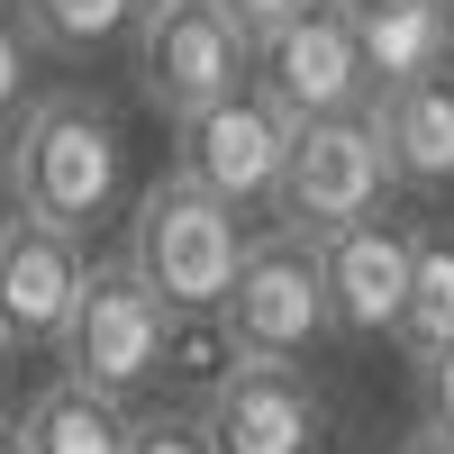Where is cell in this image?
<instances>
[{
	"label": "cell",
	"mask_w": 454,
	"mask_h": 454,
	"mask_svg": "<svg viewBox=\"0 0 454 454\" xmlns=\"http://www.w3.org/2000/svg\"><path fill=\"white\" fill-rule=\"evenodd\" d=\"M10 182H19V209L73 227L91 246L100 218H119L128 200V128L100 91L64 82L46 100H19L10 119Z\"/></svg>",
	"instance_id": "obj_1"
},
{
	"label": "cell",
	"mask_w": 454,
	"mask_h": 454,
	"mask_svg": "<svg viewBox=\"0 0 454 454\" xmlns=\"http://www.w3.org/2000/svg\"><path fill=\"white\" fill-rule=\"evenodd\" d=\"M173 336H182V318L164 309V291L128 254H91L82 291H73V309L55 327V364L109 400H145L173 372Z\"/></svg>",
	"instance_id": "obj_2"
},
{
	"label": "cell",
	"mask_w": 454,
	"mask_h": 454,
	"mask_svg": "<svg viewBox=\"0 0 454 454\" xmlns=\"http://www.w3.org/2000/svg\"><path fill=\"white\" fill-rule=\"evenodd\" d=\"M237 254H246V218L227 209L218 192H200L182 164L137 192V209H128V263L164 291L173 318H209L227 273H237Z\"/></svg>",
	"instance_id": "obj_3"
},
{
	"label": "cell",
	"mask_w": 454,
	"mask_h": 454,
	"mask_svg": "<svg viewBox=\"0 0 454 454\" xmlns=\"http://www.w3.org/2000/svg\"><path fill=\"white\" fill-rule=\"evenodd\" d=\"M218 336L227 355H263V364H309L336 318H327V282H318V246L300 237V227H263V237H246L237 273H227L218 291Z\"/></svg>",
	"instance_id": "obj_4"
},
{
	"label": "cell",
	"mask_w": 454,
	"mask_h": 454,
	"mask_svg": "<svg viewBox=\"0 0 454 454\" xmlns=\"http://www.w3.org/2000/svg\"><path fill=\"white\" fill-rule=\"evenodd\" d=\"M391 200V164L372 137V109H336V119H291L282 137V182H273V218L300 237H327L364 209Z\"/></svg>",
	"instance_id": "obj_5"
},
{
	"label": "cell",
	"mask_w": 454,
	"mask_h": 454,
	"mask_svg": "<svg viewBox=\"0 0 454 454\" xmlns=\"http://www.w3.org/2000/svg\"><path fill=\"white\" fill-rule=\"evenodd\" d=\"M246 82L282 109V119H336V109L372 100V73L355 55V19L346 0H300V10L246 46Z\"/></svg>",
	"instance_id": "obj_6"
},
{
	"label": "cell",
	"mask_w": 454,
	"mask_h": 454,
	"mask_svg": "<svg viewBox=\"0 0 454 454\" xmlns=\"http://www.w3.org/2000/svg\"><path fill=\"white\" fill-rule=\"evenodd\" d=\"M128 55H137V91L155 119H192V109L246 91V36L209 0H145L128 27Z\"/></svg>",
	"instance_id": "obj_7"
},
{
	"label": "cell",
	"mask_w": 454,
	"mask_h": 454,
	"mask_svg": "<svg viewBox=\"0 0 454 454\" xmlns=\"http://www.w3.org/2000/svg\"><path fill=\"white\" fill-rule=\"evenodd\" d=\"M282 137H291V119L246 82V91H227V100L192 109V119H173V164L192 173L200 192H218L237 218H254V209H273Z\"/></svg>",
	"instance_id": "obj_8"
},
{
	"label": "cell",
	"mask_w": 454,
	"mask_h": 454,
	"mask_svg": "<svg viewBox=\"0 0 454 454\" xmlns=\"http://www.w3.org/2000/svg\"><path fill=\"white\" fill-rule=\"evenodd\" d=\"M200 419H209L218 454H327V400L300 364L227 355L209 400H200Z\"/></svg>",
	"instance_id": "obj_9"
},
{
	"label": "cell",
	"mask_w": 454,
	"mask_h": 454,
	"mask_svg": "<svg viewBox=\"0 0 454 454\" xmlns=\"http://www.w3.org/2000/svg\"><path fill=\"white\" fill-rule=\"evenodd\" d=\"M409 237H419V218H391V200L346 218V227H327V237H309L336 336H391L400 291H409Z\"/></svg>",
	"instance_id": "obj_10"
},
{
	"label": "cell",
	"mask_w": 454,
	"mask_h": 454,
	"mask_svg": "<svg viewBox=\"0 0 454 454\" xmlns=\"http://www.w3.org/2000/svg\"><path fill=\"white\" fill-rule=\"evenodd\" d=\"M82 263H91V246L73 227L36 218V209L0 218V346L10 355L19 346H55L73 291H82Z\"/></svg>",
	"instance_id": "obj_11"
},
{
	"label": "cell",
	"mask_w": 454,
	"mask_h": 454,
	"mask_svg": "<svg viewBox=\"0 0 454 454\" xmlns=\"http://www.w3.org/2000/svg\"><path fill=\"white\" fill-rule=\"evenodd\" d=\"M372 137H382L391 192H454V64L409 73V82L372 91Z\"/></svg>",
	"instance_id": "obj_12"
},
{
	"label": "cell",
	"mask_w": 454,
	"mask_h": 454,
	"mask_svg": "<svg viewBox=\"0 0 454 454\" xmlns=\"http://www.w3.org/2000/svg\"><path fill=\"white\" fill-rule=\"evenodd\" d=\"M346 19H355V55H364V73H372V91L454 64V36H445V19H436V0H346Z\"/></svg>",
	"instance_id": "obj_13"
},
{
	"label": "cell",
	"mask_w": 454,
	"mask_h": 454,
	"mask_svg": "<svg viewBox=\"0 0 454 454\" xmlns=\"http://www.w3.org/2000/svg\"><path fill=\"white\" fill-rule=\"evenodd\" d=\"M19 436H27V454H128V400L64 372L19 409Z\"/></svg>",
	"instance_id": "obj_14"
},
{
	"label": "cell",
	"mask_w": 454,
	"mask_h": 454,
	"mask_svg": "<svg viewBox=\"0 0 454 454\" xmlns=\"http://www.w3.org/2000/svg\"><path fill=\"white\" fill-rule=\"evenodd\" d=\"M391 346L409 364H427L436 346H454V227H419V237H409V291H400Z\"/></svg>",
	"instance_id": "obj_15"
},
{
	"label": "cell",
	"mask_w": 454,
	"mask_h": 454,
	"mask_svg": "<svg viewBox=\"0 0 454 454\" xmlns=\"http://www.w3.org/2000/svg\"><path fill=\"white\" fill-rule=\"evenodd\" d=\"M10 10L27 27V46H46L64 64H91L109 46H128V27H137L145 0H10Z\"/></svg>",
	"instance_id": "obj_16"
},
{
	"label": "cell",
	"mask_w": 454,
	"mask_h": 454,
	"mask_svg": "<svg viewBox=\"0 0 454 454\" xmlns=\"http://www.w3.org/2000/svg\"><path fill=\"white\" fill-rule=\"evenodd\" d=\"M128 454H218V445L200 409H145V419H128Z\"/></svg>",
	"instance_id": "obj_17"
},
{
	"label": "cell",
	"mask_w": 454,
	"mask_h": 454,
	"mask_svg": "<svg viewBox=\"0 0 454 454\" xmlns=\"http://www.w3.org/2000/svg\"><path fill=\"white\" fill-rule=\"evenodd\" d=\"M19 91H27V27H19L10 0H0V128L19 119Z\"/></svg>",
	"instance_id": "obj_18"
},
{
	"label": "cell",
	"mask_w": 454,
	"mask_h": 454,
	"mask_svg": "<svg viewBox=\"0 0 454 454\" xmlns=\"http://www.w3.org/2000/svg\"><path fill=\"white\" fill-rule=\"evenodd\" d=\"M209 10H218V19H227V27H237V36H246V46H254V36H273V27H282V19L300 10V0H209Z\"/></svg>",
	"instance_id": "obj_19"
},
{
	"label": "cell",
	"mask_w": 454,
	"mask_h": 454,
	"mask_svg": "<svg viewBox=\"0 0 454 454\" xmlns=\"http://www.w3.org/2000/svg\"><path fill=\"white\" fill-rule=\"evenodd\" d=\"M419 391H427V419L454 427V346H436V355L419 364Z\"/></svg>",
	"instance_id": "obj_20"
},
{
	"label": "cell",
	"mask_w": 454,
	"mask_h": 454,
	"mask_svg": "<svg viewBox=\"0 0 454 454\" xmlns=\"http://www.w3.org/2000/svg\"><path fill=\"white\" fill-rule=\"evenodd\" d=\"M400 454H454V427H436V419H427V427H419V436H409Z\"/></svg>",
	"instance_id": "obj_21"
},
{
	"label": "cell",
	"mask_w": 454,
	"mask_h": 454,
	"mask_svg": "<svg viewBox=\"0 0 454 454\" xmlns=\"http://www.w3.org/2000/svg\"><path fill=\"white\" fill-rule=\"evenodd\" d=\"M19 209V182H10V128H0V218Z\"/></svg>",
	"instance_id": "obj_22"
},
{
	"label": "cell",
	"mask_w": 454,
	"mask_h": 454,
	"mask_svg": "<svg viewBox=\"0 0 454 454\" xmlns=\"http://www.w3.org/2000/svg\"><path fill=\"white\" fill-rule=\"evenodd\" d=\"M0 454H27V436H19V419H0Z\"/></svg>",
	"instance_id": "obj_23"
},
{
	"label": "cell",
	"mask_w": 454,
	"mask_h": 454,
	"mask_svg": "<svg viewBox=\"0 0 454 454\" xmlns=\"http://www.w3.org/2000/svg\"><path fill=\"white\" fill-rule=\"evenodd\" d=\"M0 419H10V346H0Z\"/></svg>",
	"instance_id": "obj_24"
},
{
	"label": "cell",
	"mask_w": 454,
	"mask_h": 454,
	"mask_svg": "<svg viewBox=\"0 0 454 454\" xmlns=\"http://www.w3.org/2000/svg\"><path fill=\"white\" fill-rule=\"evenodd\" d=\"M436 19H445V36H454V0H436Z\"/></svg>",
	"instance_id": "obj_25"
}]
</instances>
